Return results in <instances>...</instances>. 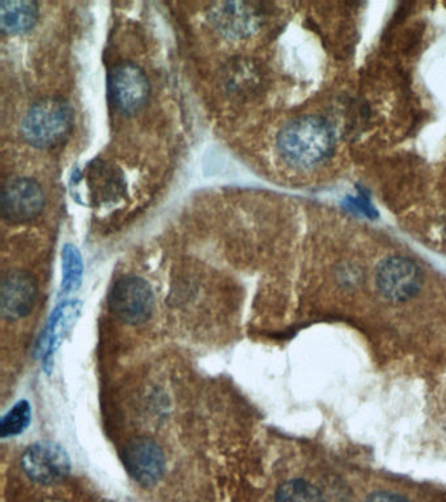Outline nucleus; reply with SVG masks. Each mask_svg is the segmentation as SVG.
Returning <instances> with one entry per match:
<instances>
[{"label": "nucleus", "mask_w": 446, "mask_h": 502, "mask_svg": "<svg viewBox=\"0 0 446 502\" xmlns=\"http://www.w3.org/2000/svg\"><path fill=\"white\" fill-rule=\"evenodd\" d=\"M335 132L329 120L318 116H303L290 120L279 131L276 151L290 168H315L333 155Z\"/></svg>", "instance_id": "obj_1"}, {"label": "nucleus", "mask_w": 446, "mask_h": 502, "mask_svg": "<svg viewBox=\"0 0 446 502\" xmlns=\"http://www.w3.org/2000/svg\"><path fill=\"white\" fill-rule=\"evenodd\" d=\"M74 113L60 97H45L29 108L21 122V134L36 148H53L71 132Z\"/></svg>", "instance_id": "obj_2"}, {"label": "nucleus", "mask_w": 446, "mask_h": 502, "mask_svg": "<svg viewBox=\"0 0 446 502\" xmlns=\"http://www.w3.org/2000/svg\"><path fill=\"white\" fill-rule=\"evenodd\" d=\"M109 305L118 319L129 325H142L153 316L154 292L142 277H124L112 288Z\"/></svg>", "instance_id": "obj_3"}, {"label": "nucleus", "mask_w": 446, "mask_h": 502, "mask_svg": "<svg viewBox=\"0 0 446 502\" xmlns=\"http://www.w3.org/2000/svg\"><path fill=\"white\" fill-rule=\"evenodd\" d=\"M45 193L37 181L28 177L8 180L2 189L3 219L10 224H27L37 219L45 208Z\"/></svg>", "instance_id": "obj_4"}, {"label": "nucleus", "mask_w": 446, "mask_h": 502, "mask_svg": "<svg viewBox=\"0 0 446 502\" xmlns=\"http://www.w3.org/2000/svg\"><path fill=\"white\" fill-rule=\"evenodd\" d=\"M109 96L118 110L133 114L141 110L151 93L144 71L133 62H122L109 72Z\"/></svg>", "instance_id": "obj_5"}, {"label": "nucleus", "mask_w": 446, "mask_h": 502, "mask_svg": "<svg viewBox=\"0 0 446 502\" xmlns=\"http://www.w3.org/2000/svg\"><path fill=\"white\" fill-rule=\"evenodd\" d=\"M423 284L420 268L411 259L390 256L376 270L378 292L391 302H406L414 298Z\"/></svg>", "instance_id": "obj_6"}, {"label": "nucleus", "mask_w": 446, "mask_h": 502, "mask_svg": "<svg viewBox=\"0 0 446 502\" xmlns=\"http://www.w3.org/2000/svg\"><path fill=\"white\" fill-rule=\"evenodd\" d=\"M21 465L30 480L44 486L62 482L71 470L66 450L48 441L29 446L21 458Z\"/></svg>", "instance_id": "obj_7"}, {"label": "nucleus", "mask_w": 446, "mask_h": 502, "mask_svg": "<svg viewBox=\"0 0 446 502\" xmlns=\"http://www.w3.org/2000/svg\"><path fill=\"white\" fill-rule=\"evenodd\" d=\"M124 465L133 479L143 486H153L165 473V455L162 447L150 438L130 441L123 452Z\"/></svg>", "instance_id": "obj_8"}, {"label": "nucleus", "mask_w": 446, "mask_h": 502, "mask_svg": "<svg viewBox=\"0 0 446 502\" xmlns=\"http://www.w3.org/2000/svg\"><path fill=\"white\" fill-rule=\"evenodd\" d=\"M37 295V283L29 272H5L0 287V310L3 319L17 320L28 316L35 308Z\"/></svg>", "instance_id": "obj_9"}, {"label": "nucleus", "mask_w": 446, "mask_h": 502, "mask_svg": "<svg viewBox=\"0 0 446 502\" xmlns=\"http://www.w3.org/2000/svg\"><path fill=\"white\" fill-rule=\"evenodd\" d=\"M80 301L62 302L59 307L51 313L47 329L41 337L39 350L44 353L45 364L51 361L54 353L59 347L60 341L65 338L67 332L71 329L72 325L77 322L80 314Z\"/></svg>", "instance_id": "obj_10"}, {"label": "nucleus", "mask_w": 446, "mask_h": 502, "mask_svg": "<svg viewBox=\"0 0 446 502\" xmlns=\"http://www.w3.org/2000/svg\"><path fill=\"white\" fill-rule=\"evenodd\" d=\"M38 20V5L29 0H2L0 28L5 35H21L33 29Z\"/></svg>", "instance_id": "obj_11"}, {"label": "nucleus", "mask_w": 446, "mask_h": 502, "mask_svg": "<svg viewBox=\"0 0 446 502\" xmlns=\"http://www.w3.org/2000/svg\"><path fill=\"white\" fill-rule=\"evenodd\" d=\"M215 23L230 36H244L257 26L258 17L253 7L245 3H224L215 10Z\"/></svg>", "instance_id": "obj_12"}, {"label": "nucleus", "mask_w": 446, "mask_h": 502, "mask_svg": "<svg viewBox=\"0 0 446 502\" xmlns=\"http://www.w3.org/2000/svg\"><path fill=\"white\" fill-rule=\"evenodd\" d=\"M62 261V293L69 295L80 287L81 277H83V262H81V256L77 247L69 244L63 247Z\"/></svg>", "instance_id": "obj_13"}, {"label": "nucleus", "mask_w": 446, "mask_h": 502, "mask_svg": "<svg viewBox=\"0 0 446 502\" xmlns=\"http://www.w3.org/2000/svg\"><path fill=\"white\" fill-rule=\"evenodd\" d=\"M275 502H323V496L313 484L290 480L279 486Z\"/></svg>", "instance_id": "obj_14"}, {"label": "nucleus", "mask_w": 446, "mask_h": 502, "mask_svg": "<svg viewBox=\"0 0 446 502\" xmlns=\"http://www.w3.org/2000/svg\"><path fill=\"white\" fill-rule=\"evenodd\" d=\"M30 417H32V413H30L28 402L21 401L15 404L0 423L2 437H14V435L23 434L28 428Z\"/></svg>", "instance_id": "obj_15"}, {"label": "nucleus", "mask_w": 446, "mask_h": 502, "mask_svg": "<svg viewBox=\"0 0 446 502\" xmlns=\"http://www.w3.org/2000/svg\"><path fill=\"white\" fill-rule=\"evenodd\" d=\"M366 502H409L408 498L393 492H376L370 495Z\"/></svg>", "instance_id": "obj_16"}]
</instances>
